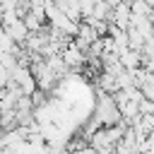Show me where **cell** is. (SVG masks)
Here are the masks:
<instances>
[{
    "instance_id": "obj_1",
    "label": "cell",
    "mask_w": 154,
    "mask_h": 154,
    "mask_svg": "<svg viewBox=\"0 0 154 154\" xmlns=\"http://www.w3.org/2000/svg\"><path fill=\"white\" fill-rule=\"evenodd\" d=\"M60 58H63V63L67 65V70H70V67H82V65L87 63V55H84L75 43L65 46V48L60 51Z\"/></svg>"
},
{
    "instance_id": "obj_3",
    "label": "cell",
    "mask_w": 154,
    "mask_h": 154,
    "mask_svg": "<svg viewBox=\"0 0 154 154\" xmlns=\"http://www.w3.org/2000/svg\"><path fill=\"white\" fill-rule=\"evenodd\" d=\"M103 2H106V5H108V7L113 10V7H118V5H123L125 0H103Z\"/></svg>"
},
{
    "instance_id": "obj_2",
    "label": "cell",
    "mask_w": 154,
    "mask_h": 154,
    "mask_svg": "<svg viewBox=\"0 0 154 154\" xmlns=\"http://www.w3.org/2000/svg\"><path fill=\"white\" fill-rule=\"evenodd\" d=\"M75 2H77V7H79L82 19L91 17V10H94V2H96V0H75Z\"/></svg>"
}]
</instances>
